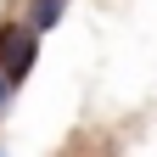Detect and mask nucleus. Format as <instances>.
Instances as JSON below:
<instances>
[{
    "instance_id": "f257e3e1",
    "label": "nucleus",
    "mask_w": 157,
    "mask_h": 157,
    "mask_svg": "<svg viewBox=\"0 0 157 157\" xmlns=\"http://www.w3.org/2000/svg\"><path fill=\"white\" fill-rule=\"evenodd\" d=\"M34 62H39V34L23 23V11H0V73L23 90Z\"/></svg>"
},
{
    "instance_id": "f03ea898",
    "label": "nucleus",
    "mask_w": 157,
    "mask_h": 157,
    "mask_svg": "<svg viewBox=\"0 0 157 157\" xmlns=\"http://www.w3.org/2000/svg\"><path fill=\"white\" fill-rule=\"evenodd\" d=\"M62 17H67V0H23V23H28L39 39L62 23Z\"/></svg>"
},
{
    "instance_id": "7ed1b4c3",
    "label": "nucleus",
    "mask_w": 157,
    "mask_h": 157,
    "mask_svg": "<svg viewBox=\"0 0 157 157\" xmlns=\"http://www.w3.org/2000/svg\"><path fill=\"white\" fill-rule=\"evenodd\" d=\"M11 95H17V84H11L6 73H0V118H6V107H11Z\"/></svg>"
}]
</instances>
